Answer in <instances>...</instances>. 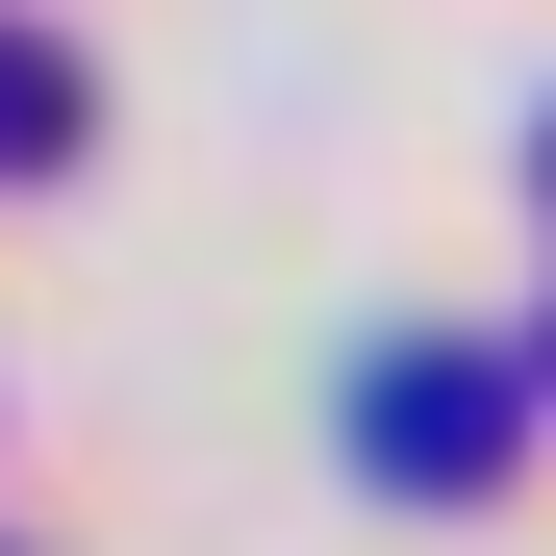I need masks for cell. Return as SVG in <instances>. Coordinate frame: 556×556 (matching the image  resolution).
<instances>
[{
	"label": "cell",
	"mask_w": 556,
	"mask_h": 556,
	"mask_svg": "<svg viewBox=\"0 0 556 556\" xmlns=\"http://www.w3.org/2000/svg\"><path fill=\"white\" fill-rule=\"evenodd\" d=\"M481 405H506V380L430 354V380H380V455H405V481H481Z\"/></svg>",
	"instance_id": "cell-1"
}]
</instances>
